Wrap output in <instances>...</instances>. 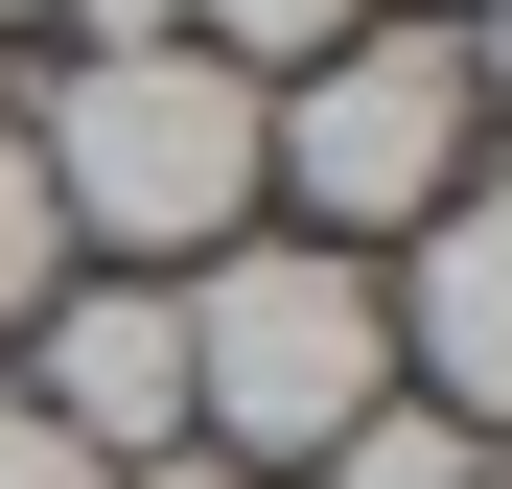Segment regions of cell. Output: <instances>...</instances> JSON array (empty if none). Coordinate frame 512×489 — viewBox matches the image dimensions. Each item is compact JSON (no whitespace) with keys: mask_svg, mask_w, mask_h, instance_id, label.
I'll list each match as a JSON object with an SVG mask.
<instances>
[{"mask_svg":"<svg viewBox=\"0 0 512 489\" xmlns=\"http://www.w3.org/2000/svg\"><path fill=\"white\" fill-rule=\"evenodd\" d=\"M303 489H489V443H466V420H419V396H373V420L326 443Z\"/></svg>","mask_w":512,"mask_h":489,"instance_id":"8992f818","label":"cell"},{"mask_svg":"<svg viewBox=\"0 0 512 489\" xmlns=\"http://www.w3.org/2000/svg\"><path fill=\"white\" fill-rule=\"evenodd\" d=\"M24 163H47V210H70L94 280H187V257L256 233V70H210V47H70Z\"/></svg>","mask_w":512,"mask_h":489,"instance_id":"6da1fadb","label":"cell"},{"mask_svg":"<svg viewBox=\"0 0 512 489\" xmlns=\"http://www.w3.org/2000/svg\"><path fill=\"white\" fill-rule=\"evenodd\" d=\"M163 303H187V443L256 466V489H303V466L396 396L373 257H326V233H233V257H187Z\"/></svg>","mask_w":512,"mask_h":489,"instance_id":"7a4b0ae2","label":"cell"},{"mask_svg":"<svg viewBox=\"0 0 512 489\" xmlns=\"http://www.w3.org/2000/svg\"><path fill=\"white\" fill-rule=\"evenodd\" d=\"M47 280H94V257H70V210H47V163H24V117H0V350L47 326Z\"/></svg>","mask_w":512,"mask_h":489,"instance_id":"52a82bcc","label":"cell"},{"mask_svg":"<svg viewBox=\"0 0 512 489\" xmlns=\"http://www.w3.org/2000/svg\"><path fill=\"white\" fill-rule=\"evenodd\" d=\"M0 489H117V466L70 443V420H24V396H0Z\"/></svg>","mask_w":512,"mask_h":489,"instance_id":"9c48e42d","label":"cell"},{"mask_svg":"<svg viewBox=\"0 0 512 489\" xmlns=\"http://www.w3.org/2000/svg\"><path fill=\"white\" fill-rule=\"evenodd\" d=\"M0 24H70V0H0Z\"/></svg>","mask_w":512,"mask_h":489,"instance_id":"30bf717a","label":"cell"},{"mask_svg":"<svg viewBox=\"0 0 512 489\" xmlns=\"http://www.w3.org/2000/svg\"><path fill=\"white\" fill-rule=\"evenodd\" d=\"M350 24H373V0H187V47H210V70H256V94H280L303 47H350Z\"/></svg>","mask_w":512,"mask_h":489,"instance_id":"ba28073f","label":"cell"},{"mask_svg":"<svg viewBox=\"0 0 512 489\" xmlns=\"http://www.w3.org/2000/svg\"><path fill=\"white\" fill-rule=\"evenodd\" d=\"M373 326H396V396H419V420H466V443L512 420V210H489V163H466V187L396 233Z\"/></svg>","mask_w":512,"mask_h":489,"instance_id":"277c9868","label":"cell"},{"mask_svg":"<svg viewBox=\"0 0 512 489\" xmlns=\"http://www.w3.org/2000/svg\"><path fill=\"white\" fill-rule=\"evenodd\" d=\"M24 420H70L94 466H163V443H187V303H163V280H47Z\"/></svg>","mask_w":512,"mask_h":489,"instance_id":"5b68a950","label":"cell"},{"mask_svg":"<svg viewBox=\"0 0 512 489\" xmlns=\"http://www.w3.org/2000/svg\"><path fill=\"white\" fill-rule=\"evenodd\" d=\"M489 140V24H350L256 94V210H303L326 257H396Z\"/></svg>","mask_w":512,"mask_h":489,"instance_id":"3957f363","label":"cell"},{"mask_svg":"<svg viewBox=\"0 0 512 489\" xmlns=\"http://www.w3.org/2000/svg\"><path fill=\"white\" fill-rule=\"evenodd\" d=\"M419 24H466V0H419Z\"/></svg>","mask_w":512,"mask_h":489,"instance_id":"8fae6325","label":"cell"}]
</instances>
